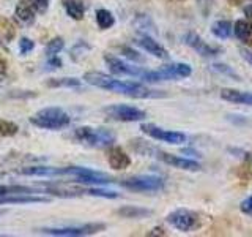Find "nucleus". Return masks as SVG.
Listing matches in <instances>:
<instances>
[{
  "label": "nucleus",
  "mask_w": 252,
  "mask_h": 237,
  "mask_svg": "<svg viewBox=\"0 0 252 237\" xmlns=\"http://www.w3.org/2000/svg\"><path fill=\"white\" fill-rule=\"evenodd\" d=\"M84 81L89 82L90 85L99 87V89L115 92V93H122V95H126V97H131V98L145 100V98L167 97L162 90L150 89V87L140 84V82H134V81H122V79H115L109 75L99 73V71H89V73H85Z\"/></svg>",
  "instance_id": "1"
},
{
  "label": "nucleus",
  "mask_w": 252,
  "mask_h": 237,
  "mask_svg": "<svg viewBox=\"0 0 252 237\" xmlns=\"http://www.w3.org/2000/svg\"><path fill=\"white\" fill-rule=\"evenodd\" d=\"M30 123L44 130H62L71 123V117L62 108H44L30 117Z\"/></svg>",
  "instance_id": "2"
},
{
  "label": "nucleus",
  "mask_w": 252,
  "mask_h": 237,
  "mask_svg": "<svg viewBox=\"0 0 252 237\" xmlns=\"http://www.w3.org/2000/svg\"><path fill=\"white\" fill-rule=\"evenodd\" d=\"M74 138L81 142L93 149H104L114 146L115 134L106 130V128H92V126H79L74 130Z\"/></svg>",
  "instance_id": "3"
},
{
  "label": "nucleus",
  "mask_w": 252,
  "mask_h": 237,
  "mask_svg": "<svg viewBox=\"0 0 252 237\" xmlns=\"http://www.w3.org/2000/svg\"><path fill=\"white\" fill-rule=\"evenodd\" d=\"M165 221H167L172 228L178 229L181 233H191L200 226L199 213L189 209H183V207L172 210L169 215L165 217Z\"/></svg>",
  "instance_id": "4"
},
{
  "label": "nucleus",
  "mask_w": 252,
  "mask_h": 237,
  "mask_svg": "<svg viewBox=\"0 0 252 237\" xmlns=\"http://www.w3.org/2000/svg\"><path fill=\"white\" fill-rule=\"evenodd\" d=\"M106 229L104 223H87L79 226H65V228H39L36 231L39 234L47 236H63V237H79V236H92Z\"/></svg>",
  "instance_id": "5"
},
{
  "label": "nucleus",
  "mask_w": 252,
  "mask_h": 237,
  "mask_svg": "<svg viewBox=\"0 0 252 237\" xmlns=\"http://www.w3.org/2000/svg\"><path fill=\"white\" fill-rule=\"evenodd\" d=\"M118 184L131 190V192L152 193V192H159V190L164 188V179L158 176H134V177L123 179Z\"/></svg>",
  "instance_id": "6"
},
{
  "label": "nucleus",
  "mask_w": 252,
  "mask_h": 237,
  "mask_svg": "<svg viewBox=\"0 0 252 237\" xmlns=\"http://www.w3.org/2000/svg\"><path fill=\"white\" fill-rule=\"evenodd\" d=\"M107 118L117 122H140L147 117L145 111L129 105H112L102 109Z\"/></svg>",
  "instance_id": "7"
},
{
  "label": "nucleus",
  "mask_w": 252,
  "mask_h": 237,
  "mask_svg": "<svg viewBox=\"0 0 252 237\" xmlns=\"http://www.w3.org/2000/svg\"><path fill=\"white\" fill-rule=\"evenodd\" d=\"M140 130L145 134H148L150 138H153L156 141H162L167 142V144H173V146H180L186 142V134L181 131H172V130H164L161 126L153 125V123H142Z\"/></svg>",
  "instance_id": "8"
},
{
  "label": "nucleus",
  "mask_w": 252,
  "mask_h": 237,
  "mask_svg": "<svg viewBox=\"0 0 252 237\" xmlns=\"http://www.w3.org/2000/svg\"><path fill=\"white\" fill-rule=\"evenodd\" d=\"M183 41L186 46L192 47V49L199 55H202V57H216V55L222 52V49H220L219 46L207 43L200 35L194 34V32H188L183 37Z\"/></svg>",
  "instance_id": "9"
},
{
  "label": "nucleus",
  "mask_w": 252,
  "mask_h": 237,
  "mask_svg": "<svg viewBox=\"0 0 252 237\" xmlns=\"http://www.w3.org/2000/svg\"><path fill=\"white\" fill-rule=\"evenodd\" d=\"M104 62L109 67L110 73L115 76H132V78L140 79L142 73H144V70L140 67H136V65H132V63H128V62H125V60L115 57V55H110V54L104 55Z\"/></svg>",
  "instance_id": "10"
},
{
  "label": "nucleus",
  "mask_w": 252,
  "mask_h": 237,
  "mask_svg": "<svg viewBox=\"0 0 252 237\" xmlns=\"http://www.w3.org/2000/svg\"><path fill=\"white\" fill-rule=\"evenodd\" d=\"M156 158H159L161 161L165 164L172 166V168H177L181 171H189V172H199L202 171V164L191 158H185V157H178V155H172L167 152H161V150H156Z\"/></svg>",
  "instance_id": "11"
},
{
  "label": "nucleus",
  "mask_w": 252,
  "mask_h": 237,
  "mask_svg": "<svg viewBox=\"0 0 252 237\" xmlns=\"http://www.w3.org/2000/svg\"><path fill=\"white\" fill-rule=\"evenodd\" d=\"M136 44L140 46L142 49L147 51L148 54H152L153 57H156V59L169 60V57H170L169 51L165 49V47L159 41H156V40L153 37H150V35H139L136 38Z\"/></svg>",
  "instance_id": "12"
},
{
  "label": "nucleus",
  "mask_w": 252,
  "mask_h": 237,
  "mask_svg": "<svg viewBox=\"0 0 252 237\" xmlns=\"http://www.w3.org/2000/svg\"><path fill=\"white\" fill-rule=\"evenodd\" d=\"M161 73L164 76V81H177V79L191 76L192 67L183 62H175V63H169V65H164L161 68Z\"/></svg>",
  "instance_id": "13"
},
{
  "label": "nucleus",
  "mask_w": 252,
  "mask_h": 237,
  "mask_svg": "<svg viewBox=\"0 0 252 237\" xmlns=\"http://www.w3.org/2000/svg\"><path fill=\"white\" fill-rule=\"evenodd\" d=\"M22 176H36V177H55V176H66L68 168H52V166H29L16 171Z\"/></svg>",
  "instance_id": "14"
},
{
  "label": "nucleus",
  "mask_w": 252,
  "mask_h": 237,
  "mask_svg": "<svg viewBox=\"0 0 252 237\" xmlns=\"http://www.w3.org/2000/svg\"><path fill=\"white\" fill-rule=\"evenodd\" d=\"M107 163L112 169L122 171V169H126L131 164V158L122 147L110 146L107 150Z\"/></svg>",
  "instance_id": "15"
},
{
  "label": "nucleus",
  "mask_w": 252,
  "mask_h": 237,
  "mask_svg": "<svg viewBox=\"0 0 252 237\" xmlns=\"http://www.w3.org/2000/svg\"><path fill=\"white\" fill-rule=\"evenodd\" d=\"M220 98L232 105H243V106H251L252 108V93L244 92L238 89H222L220 90Z\"/></svg>",
  "instance_id": "16"
},
{
  "label": "nucleus",
  "mask_w": 252,
  "mask_h": 237,
  "mask_svg": "<svg viewBox=\"0 0 252 237\" xmlns=\"http://www.w3.org/2000/svg\"><path fill=\"white\" fill-rule=\"evenodd\" d=\"M49 198L35 196V195H6L0 196V204H41L49 202Z\"/></svg>",
  "instance_id": "17"
},
{
  "label": "nucleus",
  "mask_w": 252,
  "mask_h": 237,
  "mask_svg": "<svg viewBox=\"0 0 252 237\" xmlns=\"http://www.w3.org/2000/svg\"><path fill=\"white\" fill-rule=\"evenodd\" d=\"M233 35L244 44L252 43V22L248 19H238L233 22Z\"/></svg>",
  "instance_id": "18"
},
{
  "label": "nucleus",
  "mask_w": 252,
  "mask_h": 237,
  "mask_svg": "<svg viewBox=\"0 0 252 237\" xmlns=\"http://www.w3.org/2000/svg\"><path fill=\"white\" fill-rule=\"evenodd\" d=\"M14 14L22 24H32L35 21L36 10H35L33 3H32L30 0H21V2L18 3V6H16Z\"/></svg>",
  "instance_id": "19"
},
{
  "label": "nucleus",
  "mask_w": 252,
  "mask_h": 237,
  "mask_svg": "<svg viewBox=\"0 0 252 237\" xmlns=\"http://www.w3.org/2000/svg\"><path fill=\"white\" fill-rule=\"evenodd\" d=\"M62 3H63V8H65V11L69 18H73L74 21L84 19L85 5L82 0H62Z\"/></svg>",
  "instance_id": "20"
},
{
  "label": "nucleus",
  "mask_w": 252,
  "mask_h": 237,
  "mask_svg": "<svg viewBox=\"0 0 252 237\" xmlns=\"http://www.w3.org/2000/svg\"><path fill=\"white\" fill-rule=\"evenodd\" d=\"M211 34L219 40H227L233 35V24L227 19H219L211 24Z\"/></svg>",
  "instance_id": "21"
},
{
  "label": "nucleus",
  "mask_w": 252,
  "mask_h": 237,
  "mask_svg": "<svg viewBox=\"0 0 252 237\" xmlns=\"http://www.w3.org/2000/svg\"><path fill=\"white\" fill-rule=\"evenodd\" d=\"M118 215H122L123 218H145L148 215H152V210L144 209V207H137V205H125V207L117 210Z\"/></svg>",
  "instance_id": "22"
},
{
  "label": "nucleus",
  "mask_w": 252,
  "mask_h": 237,
  "mask_svg": "<svg viewBox=\"0 0 252 237\" xmlns=\"http://www.w3.org/2000/svg\"><path fill=\"white\" fill-rule=\"evenodd\" d=\"M39 193L38 190L32 187H24V185H0V196L6 195H33Z\"/></svg>",
  "instance_id": "23"
},
{
  "label": "nucleus",
  "mask_w": 252,
  "mask_h": 237,
  "mask_svg": "<svg viewBox=\"0 0 252 237\" xmlns=\"http://www.w3.org/2000/svg\"><path fill=\"white\" fill-rule=\"evenodd\" d=\"M96 24L101 30H107L110 29L115 24V18L114 14L110 13L109 10H104V8H101V10L96 11Z\"/></svg>",
  "instance_id": "24"
},
{
  "label": "nucleus",
  "mask_w": 252,
  "mask_h": 237,
  "mask_svg": "<svg viewBox=\"0 0 252 237\" xmlns=\"http://www.w3.org/2000/svg\"><path fill=\"white\" fill-rule=\"evenodd\" d=\"M49 87H79L81 81L77 78H57V79H49L47 81Z\"/></svg>",
  "instance_id": "25"
},
{
  "label": "nucleus",
  "mask_w": 252,
  "mask_h": 237,
  "mask_svg": "<svg viewBox=\"0 0 252 237\" xmlns=\"http://www.w3.org/2000/svg\"><path fill=\"white\" fill-rule=\"evenodd\" d=\"M82 192H84V195L106 198V199H115V198L120 196L117 192H110V190H101V188H87V190H82Z\"/></svg>",
  "instance_id": "26"
},
{
  "label": "nucleus",
  "mask_w": 252,
  "mask_h": 237,
  "mask_svg": "<svg viewBox=\"0 0 252 237\" xmlns=\"http://www.w3.org/2000/svg\"><path fill=\"white\" fill-rule=\"evenodd\" d=\"M63 47H65V41H63V38H54L51 40L49 43H47L46 46V54H47V57H52V55H57Z\"/></svg>",
  "instance_id": "27"
},
{
  "label": "nucleus",
  "mask_w": 252,
  "mask_h": 237,
  "mask_svg": "<svg viewBox=\"0 0 252 237\" xmlns=\"http://www.w3.org/2000/svg\"><path fill=\"white\" fill-rule=\"evenodd\" d=\"M18 131H19V126L14 122L0 118V134H2V136H14Z\"/></svg>",
  "instance_id": "28"
},
{
  "label": "nucleus",
  "mask_w": 252,
  "mask_h": 237,
  "mask_svg": "<svg viewBox=\"0 0 252 237\" xmlns=\"http://www.w3.org/2000/svg\"><path fill=\"white\" fill-rule=\"evenodd\" d=\"M213 70L218 71V73H220V75L227 76V78H232L233 81H240V79H241L230 67H228V65H224V63H215V65H213Z\"/></svg>",
  "instance_id": "29"
},
{
  "label": "nucleus",
  "mask_w": 252,
  "mask_h": 237,
  "mask_svg": "<svg viewBox=\"0 0 252 237\" xmlns=\"http://www.w3.org/2000/svg\"><path fill=\"white\" fill-rule=\"evenodd\" d=\"M33 47H35V43L32 41L30 38H27V37L21 38V41H19V52L22 55H27L30 51H33Z\"/></svg>",
  "instance_id": "30"
},
{
  "label": "nucleus",
  "mask_w": 252,
  "mask_h": 237,
  "mask_svg": "<svg viewBox=\"0 0 252 237\" xmlns=\"http://www.w3.org/2000/svg\"><path fill=\"white\" fill-rule=\"evenodd\" d=\"M120 51L123 52V55H126V57L131 59V60H134V62H142V60H144V59H142V55H140L137 51L131 49V47H128V46L120 47Z\"/></svg>",
  "instance_id": "31"
},
{
  "label": "nucleus",
  "mask_w": 252,
  "mask_h": 237,
  "mask_svg": "<svg viewBox=\"0 0 252 237\" xmlns=\"http://www.w3.org/2000/svg\"><path fill=\"white\" fill-rule=\"evenodd\" d=\"M240 210L243 213H246V215L252 217V195L248 196V198H244V199L241 201L240 204Z\"/></svg>",
  "instance_id": "32"
},
{
  "label": "nucleus",
  "mask_w": 252,
  "mask_h": 237,
  "mask_svg": "<svg viewBox=\"0 0 252 237\" xmlns=\"http://www.w3.org/2000/svg\"><path fill=\"white\" fill-rule=\"evenodd\" d=\"M32 3H33L36 13H46L47 8H49V2L51 0H30Z\"/></svg>",
  "instance_id": "33"
},
{
  "label": "nucleus",
  "mask_w": 252,
  "mask_h": 237,
  "mask_svg": "<svg viewBox=\"0 0 252 237\" xmlns=\"http://www.w3.org/2000/svg\"><path fill=\"white\" fill-rule=\"evenodd\" d=\"M46 70H57L62 67V60L57 57V55H52V57H49V60H47L46 63Z\"/></svg>",
  "instance_id": "34"
},
{
  "label": "nucleus",
  "mask_w": 252,
  "mask_h": 237,
  "mask_svg": "<svg viewBox=\"0 0 252 237\" xmlns=\"http://www.w3.org/2000/svg\"><path fill=\"white\" fill-rule=\"evenodd\" d=\"M243 11H244V16H246V19L252 22V2H249V3L244 5Z\"/></svg>",
  "instance_id": "35"
},
{
  "label": "nucleus",
  "mask_w": 252,
  "mask_h": 237,
  "mask_svg": "<svg viewBox=\"0 0 252 237\" xmlns=\"http://www.w3.org/2000/svg\"><path fill=\"white\" fill-rule=\"evenodd\" d=\"M158 234H159V236H165L164 229L162 228H155L152 233H148V236H158Z\"/></svg>",
  "instance_id": "36"
},
{
  "label": "nucleus",
  "mask_w": 252,
  "mask_h": 237,
  "mask_svg": "<svg viewBox=\"0 0 252 237\" xmlns=\"http://www.w3.org/2000/svg\"><path fill=\"white\" fill-rule=\"evenodd\" d=\"M241 55L244 59H246L249 63H252V52H249V51H241Z\"/></svg>",
  "instance_id": "37"
},
{
  "label": "nucleus",
  "mask_w": 252,
  "mask_h": 237,
  "mask_svg": "<svg viewBox=\"0 0 252 237\" xmlns=\"http://www.w3.org/2000/svg\"><path fill=\"white\" fill-rule=\"evenodd\" d=\"M227 2L230 3V5H233V6H238V5H241L243 0H227Z\"/></svg>",
  "instance_id": "38"
},
{
  "label": "nucleus",
  "mask_w": 252,
  "mask_h": 237,
  "mask_svg": "<svg viewBox=\"0 0 252 237\" xmlns=\"http://www.w3.org/2000/svg\"><path fill=\"white\" fill-rule=\"evenodd\" d=\"M5 213H6V210H0V217H2V215H5Z\"/></svg>",
  "instance_id": "39"
},
{
  "label": "nucleus",
  "mask_w": 252,
  "mask_h": 237,
  "mask_svg": "<svg viewBox=\"0 0 252 237\" xmlns=\"http://www.w3.org/2000/svg\"><path fill=\"white\" fill-rule=\"evenodd\" d=\"M3 176H5V172H0V179H2Z\"/></svg>",
  "instance_id": "40"
}]
</instances>
